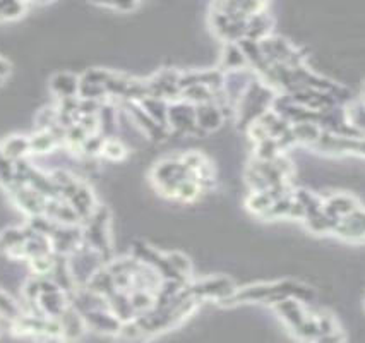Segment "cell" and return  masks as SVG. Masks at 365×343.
I'll list each match as a JSON object with an SVG mask.
<instances>
[{"label": "cell", "instance_id": "52a82bcc", "mask_svg": "<svg viewBox=\"0 0 365 343\" xmlns=\"http://www.w3.org/2000/svg\"><path fill=\"white\" fill-rule=\"evenodd\" d=\"M60 322V330H62V338L72 340V338H79L86 330V322H84L83 314L79 313L74 306L69 304L62 314L57 318Z\"/></svg>", "mask_w": 365, "mask_h": 343}, {"label": "cell", "instance_id": "7c38bea8", "mask_svg": "<svg viewBox=\"0 0 365 343\" xmlns=\"http://www.w3.org/2000/svg\"><path fill=\"white\" fill-rule=\"evenodd\" d=\"M271 30V18L266 14V12H256V14L249 16L247 18V31H246V38L249 40H259L266 38L268 33Z\"/></svg>", "mask_w": 365, "mask_h": 343}, {"label": "cell", "instance_id": "9c48e42d", "mask_svg": "<svg viewBox=\"0 0 365 343\" xmlns=\"http://www.w3.org/2000/svg\"><path fill=\"white\" fill-rule=\"evenodd\" d=\"M131 108V115L134 117L136 122L141 126L144 131L150 134V137H153V139H165L167 137V131H165V126L160 122H156L151 115L146 114V110L141 107H138L136 103H131L129 105Z\"/></svg>", "mask_w": 365, "mask_h": 343}, {"label": "cell", "instance_id": "e0dca14e", "mask_svg": "<svg viewBox=\"0 0 365 343\" xmlns=\"http://www.w3.org/2000/svg\"><path fill=\"white\" fill-rule=\"evenodd\" d=\"M21 316H23L21 306H19L14 298L7 296L6 292L0 290V320L14 322Z\"/></svg>", "mask_w": 365, "mask_h": 343}, {"label": "cell", "instance_id": "44dd1931", "mask_svg": "<svg viewBox=\"0 0 365 343\" xmlns=\"http://www.w3.org/2000/svg\"><path fill=\"white\" fill-rule=\"evenodd\" d=\"M167 261L170 263L172 269H174L179 277L186 278L187 280L189 273H191V263H189V260L186 256H182V254H179V252H172L167 256Z\"/></svg>", "mask_w": 365, "mask_h": 343}, {"label": "cell", "instance_id": "d4e9b609", "mask_svg": "<svg viewBox=\"0 0 365 343\" xmlns=\"http://www.w3.org/2000/svg\"><path fill=\"white\" fill-rule=\"evenodd\" d=\"M0 330H2V328H0Z\"/></svg>", "mask_w": 365, "mask_h": 343}, {"label": "cell", "instance_id": "484cf974", "mask_svg": "<svg viewBox=\"0 0 365 343\" xmlns=\"http://www.w3.org/2000/svg\"><path fill=\"white\" fill-rule=\"evenodd\" d=\"M364 103H365V102H364Z\"/></svg>", "mask_w": 365, "mask_h": 343}, {"label": "cell", "instance_id": "3957f363", "mask_svg": "<svg viewBox=\"0 0 365 343\" xmlns=\"http://www.w3.org/2000/svg\"><path fill=\"white\" fill-rule=\"evenodd\" d=\"M107 209H95L93 215L88 218L86 228L83 230V239L95 249V251L105 254L108 249V233H107Z\"/></svg>", "mask_w": 365, "mask_h": 343}, {"label": "cell", "instance_id": "5bb4252c", "mask_svg": "<svg viewBox=\"0 0 365 343\" xmlns=\"http://www.w3.org/2000/svg\"><path fill=\"white\" fill-rule=\"evenodd\" d=\"M31 228H6L0 233V251L9 254L12 249L19 248V245L26 242L30 237Z\"/></svg>", "mask_w": 365, "mask_h": 343}, {"label": "cell", "instance_id": "2e32d148", "mask_svg": "<svg viewBox=\"0 0 365 343\" xmlns=\"http://www.w3.org/2000/svg\"><path fill=\"white\" fill-rule=\"evenodd\" d=\"M222 64L225 69H228V71H239V69H246L249 62L246 55H244L242 48L239 45H234V43H230V45H227V48H225Z\"/></svg>", "mask_w": 365, "mask_h": 343}, {"label": "cell", "instance_id": "8992f818", "mask_svg": "<svg viewBox=\"0 0 365 343\" xmlns=\"http://www.w3.org/2000/svg\"><path fill=\"white\" fill-rule=\"evenodd\" d=\"M167 122L180 132H194L198 127L196 122V107L191 103H174L168 107Z\"/></svg>", "mask_w": 365, "mask_h": 343}, {"label": "cell", "instance_id": "cb8c5ba5", "mask_svg": "<svg viewBox=\"0 0 365 343\" xmlns=\"http://www.w3.org/2000/svg\"><path fill=\"white\" fill-rule=\"evenodd\" d=\"M9 72H11L9 62L0 57V81H2L4 78H7V76H9Z\"/></svg>", "mask_w": 365, "mask_h": 343}, {"label": "cell", "instance_id": "603a6c76", "mask_svg": "<svg viewBox=\"0 0 365 343\" xmlns=\"http://www.w3.org/2000/svg\"><path fill=\"white\" fill-rule=\"evenodd\" d=\"M91 2L119 11H132L136 7V0H91Z\"/></svg>", "mask_w": 365, "mask_h": 343}, {"label": "cell", "instance_id": "ac0fdd59", "mask_svg": "<svg viewBox=\"0 0 365 343\" xmlns=\"http://www.w3.org/2000/svg\"><path fill=\"white\" fill-rule=\"evenodd\" d=\"M292 132H294L295 141H300V143H316L323 134L314 122H297V126L292 127Z\"/></svg>", "mask_w": 365, "mask_h": 343}, {"label": "cell", "instance_id": "5b68a950", "mask_svg": "<svg viewBox=\"0 0 365 343\" xmlns=\"http://www.w3.org/2000/svg\"><path fill=\"white\" fill-rule=\"evenodd\" d=\"M335 233L347 240H364L365 239V209L357 208L347 216L340 218L336 223Z\"/></svg>", "mask_w": 365, "mask_h": 343}, {"label": "cell", "instance_id": "ba28073f", "mask_svg": "<svg viewBox=\"0 0 365 343\" xmlns=\"http://www.w3.org/2000/svg\"><path fill=\"white\" fill-rule=\"evenodd\" d=\"M222 120V108L216 107L213 102L196 105V122H198L201 131H215V129L220 127Z\"/></svg>", "mask_w": 365, "mask_h": 343}, {"label": "cell", "instance_id": "7a4b0ae2", "mask_svg": "<svg viewBox=\"0 0 365 343\" xmlns=\"http://www.w3.org/2000/svg\"><path fill=\"white\" fill-rule=\"evenodd\" d=\"M273 103V93L268 90L264 84L251 83V86L247 88L244 96H240V105H239V117L240 122L251 126L254 120H258L261 115L266 112V108Z\"/></svg>", "mask_w": 365, "mask_h": 343}, {"label": "cell", "instance_id": "30bf717a", "mask_svg": "<svg viewBox=\"0 0 365 343\" xmlns=\"http://www.w3.org/2000/svg\"><path fill=\"white\" fill-rule=\"evenodd\" d=\"M79 78L69 72H60L52 79V91L59 96V98H76L79 95Z\"/></svg>", "mask_w": 365, "mask_h": 343}, {"label": "cell", "instance_id": "8fae6325", "mask_svg": "<svg viewBox=\"0 0 365 343\" xmlns=\"http://www.w3.org/2000/svg\"><path fill=\"white\" fill-rule=\"evenodd\" d=\"M357 208H359L357 201L352 196H347V194L331 196L326 203H323L324 211H326L330 216L336 218V220L347 216L348 213H352Z\"/></svg>", "mask_w": 365, "mask_h": 343}, {"label": "cell", "instance_id": "d6986e66", "mask_svg": "<svg viewBox=\"0 0 365 343\" xmlns=\"http://www.w3.org/2000/svg\"><path fill=\"white\" fill-rule=\"evenodd\" d=\"M26 11V0H0V21L21 18Z\"/></svg>", "mask_w": 365, "mask_h": 343}, {"label": "cell", "instance_id": "7402d4cb", "mask_svg": "<svg viewBox=\"0 0 365 343\" xmlns=\"http://www.w3.org/2000/svg\"><path fill=\"white\" fill-rule=\"evenodd\" d=\"M102 155L107 156L108 160H122L126 156V148L122 143L115 139H105L102 146Z\"/></svg>", "mask_w": 365, "mask_h": 343}, {"label": "cell", "instance_id": "6da1fadb", "mask_svg": "<svg viewBox=\"0 0 365 343\" xmlns=\"http://www.w3.org/2000/svg\"><path fill=\"white\" fill-rule=\"evenodd\" d=\"M288 297H302L312 298V292L307 286L292 284V281H283L276 285H258L249 286V289L234 292V296L228 297L232 302H246V301H264V302H280Z\"/></svg>", "mask_w": 365, "mask_h": 343}, {"label": "cell", "instance_id": "9a60e30c", "mask_svg": "<svg viewBox=\"0 0 365 343\" xmlns=\"http://www.w3.org/2000/svg\"><path fill=\"white\" fill-rule=\"evenodd\" d=\"M55 144H57V136L50 129H42V131L30 137V153L45 155V153H50L54 149Z\"/></svg>", "mask_w": 365, "mask_h": 343}, {"label": "cell", "instance_id": "ffe728a7", "mask_svg": "<svg viewBox=\"0 0 365 343\" xmlns=\"http://www.w3.org/2000/svg\"><path fill=\"white\" fill-rule=\"evenodd\" d=\"M273 203H275V199H273L268 191H254L251 196H249L247 208L251 209L252 213H256V215L263 216V213L266 211Z\"/></svg>", "mask_w": 365, "mask_h": 343}, {"label": "cell", "instance_id": "4fadbf2b", "mask_svg": "<svg viewBox=\"0 0 365 343\" xmlns=\"http://www.w3.org/2000/svg\"><path fill=\"white\" fill-rule=\"evenodd\" d=\"M0 151L11 161H19L30 153V139L24 136H11L0 144Z\"/></svg>", "mask_w": 365, "mask_h": 343}, {"label": "cell", "instance_id": "277c9868", "mask_svg": "<svg viewBox=\"0 0 365 343\" xmlns=\"http://www.w3.org/2000/svg\"><path fill=\"white\" fill-rule=\"evenodd\" d=\"M189 296L199 298H222L227 301L228 297L234 296L235 286L227 278H210V280L199 281L194 285H186Z\"/></svg>", "mask_w": 365, "mask_h": 343}]
</instances>
